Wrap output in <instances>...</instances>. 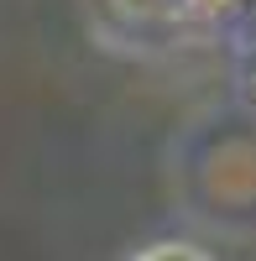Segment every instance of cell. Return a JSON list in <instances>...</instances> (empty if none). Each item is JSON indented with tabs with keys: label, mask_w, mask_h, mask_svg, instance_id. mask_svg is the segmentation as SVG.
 I'll return each mask as SVG.
<instances>
[{
	"label": "cell",
	"mask_w": 256,
	"mask_h": 261,
	"mask_svg": "<svg viewBox=\"0 0 256 261\" xmlns=\"http://www.w3.org/2000/svg\"><path fill=\"white\" fill-rule=\"evenodd\" d=\"M215 6H225V0H215Z\"/></svg>",
	"instance_id": "cell-2"
},
{
	"label": "cell",
	"mask_w": 256,
	"mask_h": 261,
	"mask_svg": "<svg viewBox=\"0 0 256 261\" xmlns=\"http://www.w3.org/2000/svg\"><path fill=\"white\" fill-rule=\"evenodd\" d=\"M146 256H199V246H152Z\"/></svg>",
	"instance_id": "cell-1"
}]
</instances>
